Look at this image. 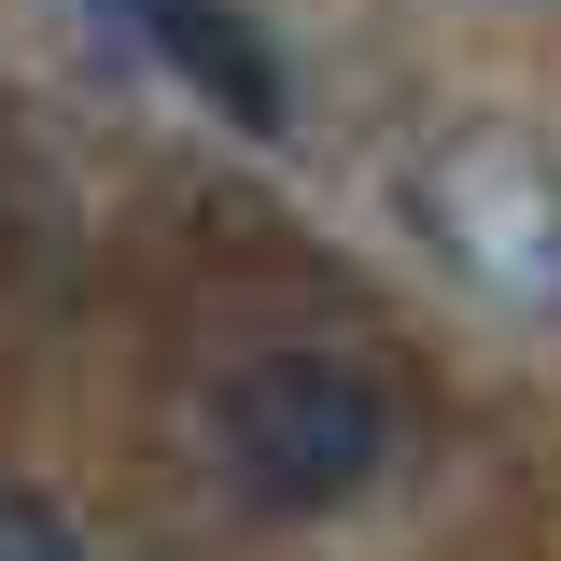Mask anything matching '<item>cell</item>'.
Listing matches in <instances>:
<instances>
[{
  "mask_svg": "<svg viewBox=\"0 0 561 561\" xmlns=\"http://www.w3.org/2000/svg\"><path fill=\"white\" fill-rule=\"evenodd\" d=\"M210 463H225L239 505H267V519H323V505H351V491L393 463V393L351 351H253L210 393Z\"/></svg>",
  "mask_w": 561,
  "mask_h": 561,
  "instance_id": "6da1fadb",
  "label": "cell"
},
{
  "mask_svg": "<svg viewBox=\"0 0 561 561\" xmlns=\"http://www.w3.org/2000/svg\"><path fill=\"white\" fill-rule=\"evenodd\" d=\"M408 210H421L449 280H478L519 323H561V154H534L505 127H463L408 169Z\"/></svg>",
  "mask_w": 561,
  "mask_h": 561,
  "instance_id": "7a4b0ae2",
  "label": "cell"
},
{
  "mask_svg": "<svg viewBox=\"0 0 561 561\" xmlns=\"http://www.w3.org/2000/svg\"><path fill=\"white\" fill-rule=\"evenodd\" d=\"M84 28H99L113 57H154L183 99H210L239 140H280V127H295V84H280L267 28H253L239 0H84Z\"/></svg>",
  "mask_w": 561,
  "mask_h": 561,
  "instance_id": "3957f363",
  "label": "cell"
},
{
  "mask_svg": "<svg viewBox=\"0 0 561 561\" xmlns=\"http://www.w3.org/2000/svg\"><path fill=\"white\" fill-rule=\"evenodd\" d=\"M0 561H99V548L70 534V505L43 478H14V491H0Z\"/></svg>",
  "mask_w": 561,
  "mask_h": 561,
  "instance_id": "277c9868",
  "label": "cell"
}]
</instances>
